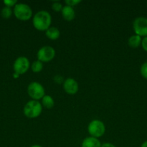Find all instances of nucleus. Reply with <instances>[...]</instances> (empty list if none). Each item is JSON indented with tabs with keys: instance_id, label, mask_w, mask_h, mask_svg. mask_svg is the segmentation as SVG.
<instances>
[{
	"instance_id": "1",
	"label": "nucleus",
	"mask_w": 147,
	"mask_h": 147,
	"mask_svg": "<svg viewBox=\"0 0 147 147\" xmlns=\"http://www.w3.org/2000/svg\"><path fill=\"white\" fill-rule=\"evenodd\" d=\"M52 22V17L50 13L46 10H40L35 14L33 17V27L38 31L46 32Z\"/></svg>"
},
{
	"instance_id": "2",
	"label": "nucleus",
	"mask_w": 147,
	"mask_h": 147,
	"mask_svg": "<svg viewBox=\"0 0 147 147\" xmlns=\"http://www.w3.org/2000/svg\"><path fill=\"white\" fill-rule=\"evenodd\" d=\"M42 111L43 106L38 100H29L23 108V113L28 119H36L39 117Z\"/></svg>"
},
{
	"instance_id": "3",
	"label": "nucleus",
	"mask_w": 147,
	"mask_h": 147,
	"mask_svg": "<svg viewBox=\"0 0 147 147\" xmlns=\"http://www.w3.org/2000/svg\"><path fill=\"white\" fill-rule=\"evenodd\" d=\"M13 14L20 21H27L33 17L31 7L24 3H17L13 9Z\"/></svg>"
},
{
	"instance_id": "4",
	"label": "nucleus",
	"mask_w": 147,
	"mask_h": 147,
	"mask_svg": "<svg viewBox=\"0 0 147 147\" xmlns=\"http://www.w3.org/2000/svg\"><path fill=\"white\" fill-rule=\"evenodd\" d=\"M105 123L99 119L92 120L87 126L88 133L90 136L97 139L102 137L105 134Z\"/></svg>"
},
{
	"instance_id": "5",
	"label": "nucleus",
	"mask_w": 147,
	"mask_h": 147,
	"mask_svg": "<svg viewBox=\"0 0 147 147\" xmlns=\"http://www.w3.org/2000/svg\"><path fill=\"white\" fill-rule=\"evenodd\" d=\"M27 94L32 100H39L46 95V91L43 85L38 82H32L27 86Z\"/></svg>"
},
{
	"instance_id": "6",
	"label": "nucleus",
	"mask_w": 147,
	"mask_h": 147,
	"mask_svg": "<svg viewBox=\"0 0 147 147\" xmlns=\"http://www.w3.org/2000/svg\"><path fill=\"white\" fill-rule=\"evenodd\" d=\"M133 29L135 34L141 37H147V17H138L133 22Z\"/></svg>"
},
{
	"instance_id": "7",
	"label": "nucleus",
	"mask_w": 147,
	"mask_h": 147,
	"mask_svg": "<svg viewBox=\"0 0 147 147\" xmlns=\"http://www.w3.org/2000/svg\"><path fill=\"white\" fill-rule=\"evenodd\" d=\"M56 56V50L50 46L46 45L40 47L37 53V58L43 63H48Z\"/></svg>"
},
{
	"instance_id": "8",
	"label": "nucleus",
	"mask_w": 147,
	"mask_h": 147,
	"mask_svg": "<svg viewBox=\"0 0 147 147\" xmlns=\"http://www.w3.org/2000/svg\"><path fill=\"white\" fill-rule=\"evenodd\" d=\"M30 67V60L25 56H20L18 57L13 63V69L14 72L17 74L21 75L27 73Z\"/></svg>"
},
{
	"instance_id": "9",
	"label": "nucleus",
	"mask_w": 147,
	"mask_h": 147,
	"mask_svg": "<svg viewBox=\"0 0 147 147\" xmlns=\"http://www.w3.org/2000/svg\"><path fill=\"white\" fill-rule=\"evenodd\" d=\"M63 88L64 91L69 95H75L79 91V84L77 81L72 78H68L64 80Z\"/></svg>"
},
{
	"instance_id": "10",
	"label": "nucleus",
	"mask_w": 147,
	"mask_h": 147,
	"mask_svg": "<svg viewBox=\"0 0 147 147\" xmlns=\"http://www.w3.org/2000/svg\"><path fill=\"white\" fill-rule=\"evenodd\" d=\"M61 14L63 18L66 21L71 22L75 18V11L74 9V7H69V6L65 5L63 7V9L61 10Z\"/></svg>"
},
{
	"instance_id": "11",
	"label": "nucleus",
	"mask_w": 147,
	"mask_h": 147,
	"mask_svg": "<svg viewBox=\"0 0 147 147\" xmlns=\"http://www.w3.org/2000/svg\"><path fill=\"white\" fill-rule=\"evenodd\" d=\"M102 146V144H101L100 141L99 139L97 138L92 137V136H89L86 137L82 141V146L81 147H101Z\"/></svg>"
},
{
	"instance_id": "12",
	"label": "nucleus",
	"mask_w": 147,
	"mask_h": 147,
	"mask_svg": "<svg viewBox=\"0 0 147 147\" xmlns=\"http://www.w3.org/2000/svg\"><path fill=\"white\" fill-rule=\"evenodd\" d=\"M46 35L49 40H56L60 37L61 32L57 27H50L46 31Z\"/></svg>"
},
{
	"instance_id": "13",
	"label": "nucleus",
	"mask_w": 147,
	"mask_h": 147,
	"mask_svg": "<svg viewBox=\"0 0 147 147\" xmlns=\"http://www.w3.org/2000/svg\"><path fill=\"white\" fill-rule=\"evenodd\" d=\"M141 41H142V37L140 36L134 34L131 36L128 40V46L131 48H138L139 46L141 45Z\"/></svg>"
},
{
	"instance_id": "14",
	"label": "nucleus",
	"mask_w": 147,
	"mask_h": 147,
	"mask_svg": "<svg viewBox=\"0 0 147 147\" xmlns=\"http://www.w3.org/2000/svg\"><path fill=\"white\" fill-rule=\"evenodd\" d=\"M41 100L42 106H43V107L46 108V109H50L54 106V100L52 98V96H49V95H45L43 98L41 99Z\"/></svg>"
},
{
	"instance_id": "15",
	"label": "nucleus",
	"mask_w": 147,
	"mask_h": 147,
	"mask_svg": "<svg viewBox=\"0 0 147 147\" xmlns=\"http://www.w3.org/2000/svg\"><path fill=\"white\" fill-rule=\"evenodd\" d=\"M30 68H31V70L33 73H40L43 69V63L40 62V60H37L30 65Z\"/></svg>"
},
{
	"instance_id": "16",
	"label": "nucleus",
	"mask_w": 147,
	"mask_h": 147,
	"mask_svg": "<svg viewBox=\"0 0 147 147\" xmlns=\"http://www.w3.org/2000/svg\"><path fill=\"white\" fill-rule=\"evenodd\" d=\"M13 14V10L12 8L4 6L1 11V15L4 19H10Z\"/></svg>"
},
{
	"instance_id": "17",
	"label": "nucleus",
	"mask_w": 147,
	"mask_h": 147,
	"mask_svg": "<svg viewBox=\"0 0 147 147\" xmlns=\"http://www.w3.org/2000/svg\"><path fill=\"white\" fill-rule=\"evenodd\" d=\"M63 7V6L62 5L61 3L59 2V1H54L51 5L52 9L54 11H56V12H60V11H61Z\"/></svg>"
},
{
	"instance_id": "18",
	"label": "nucleus",
	"mask_w": 147,
	"mask_h": 147,
	"mask_svg": "<svg viewBox=\"0 0 147 147\" xmlns=\"http://www.w3.org/2000/svg\"><path fill=\"white\" fill-rule=\"evenodd\" d=\"M140 73L144 79L147 80V62L143 63L140 68Z\"/></svg>"
},
{
	"instance_id": "19",
	"label": "nucleus",
	"mask_w": 147,
	"mask_h": 147,
	"mask_svg": "<svg viewBox=\"0 0 147 147\" xmlns=\"http://www.w3.org/2000/svg\"><path fill=\"white\" fill-rule=\"evenodd\" d=\"M3 3L4 4L5 7L12 8V7H14L17 4V0H4Z\"/></svg>"
},
{
	"instance_id": "20",
	"label": "nucleus",
	"mask_w": 147,
	"mask_h": 147,
	"mask_svg": "<svg viewBox=\"0 0 147 147\" xmlns=\"http://www.w3.org/2000/svg\"><path fill=\"white\" fill-rule=\"evenodd\" d=\"M80 0H66L65 1V4L66 5L69 6V7H74V6H76L78 4H80Z\"/></svg>"
},
{
	"instance_id": "21",
	"label": "nucleus",
	"mask_w": 147,
	"mask_h": 147,
	"mask_svg": "<svg viewBox=\"0 0 147 147\" xmlns=\"http://www.w3.org/2000/svg\"><path fill=\"white\" fill-rule=\"evenodd\" d=\"M141 46L142 47V48L144 49V50L147 52V37H143Z\"/></svg>"
},
{
	"instance_id": "22",
	"label": "nucleus",
	"mask_w": 147,
	"mask_h": 147,
	"mask_svg": "<svg viewBox=\"0 0 147 147\" xmlns=\"http://www.w3.org/2000/svg\"><path fill=\"white\" fill-rule=\"evenodd\" d=\"M54 81L56 82V83H59V84H61V83L64 82V80H63V77H61V76H56L54 77Z\"/></svg>"
},
{
	"instance_id": "23",
	"label": "nucleus",
	"mask_w": 147,
	"mask_h": 147,
	"mask_svg": "<svg viewBox=\"0 0 147 147\" xmlns=\"http://www.w3.org/2000/svg\"><path fill=\"white\" fill-rule=\"evenodd\" d=\"M101 147H116L112 143H109V142H106V143L102 144V146Z\"/></svg>"
},
{
	"instance_id": "24",
	"label": "nucleus",
	"mask_w": 147,
	"mask_h": 147,
	"mask_svg": "<svg viewBox=\"0 0 147 147\" xmlns=\"http://www.w3.org/2000/svg\"><path fill=\"white\" fill-rule=\"evenodd\" d=\"M141 147H147V141H145L144 142H143L142 144L141 145Z\"/></svg>"
},
{
	"instance_id": "25",
	"label": "nucleus",
	"mask_w": 147,
	"mask_h": 147,
	"mask_svg": "<svg viewBox=\"0 0 147 147\" xmlns=\"http://www.w3.org/2000/svg\"><path fill=\"white\" fill-rule=\"evenodd\" d=\"M13 77H14V78H17L20 77V75H18V74H17V73H14V74H13Z\"/></svg>"
},
{
	"instance_id": "26",
	"label": "nucleus",
	"mask_w": 147,
	"mask_h": 147,
	"mask_svg": "<svg viewBox=\"0 0 147 147\" xmlns=\"http://www.w3.org/2000/svg\"><path fill=\"white\" fill-rule=\"evenodd\" d=\"M30 147H43V146H40V145H39V144H34V145H32Z\"/></svg>"
}]
</instances>
